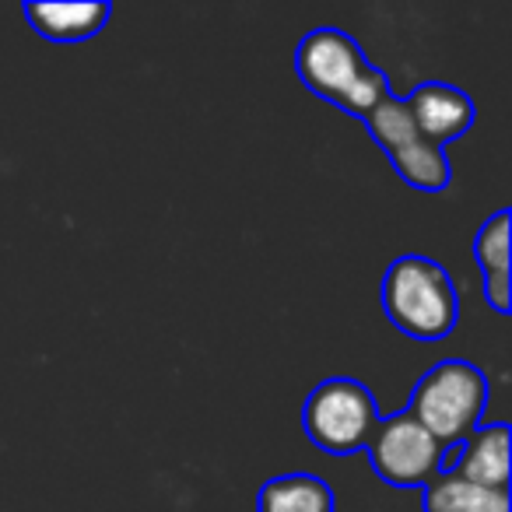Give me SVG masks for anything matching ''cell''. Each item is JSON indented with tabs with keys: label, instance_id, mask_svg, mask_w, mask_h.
<instances>
[{
	"label": "cell",
	"instance_id": "3",
	"mask_svg": "<svg viewBox=\"0 0 512 512\" xmlns=\"http://www.w3.org/2000/svg\"><path fill=\"white\" fill-rule=\"evenodd\" d=\"M484 407H488L484 372L463 358H446L418 379L407 414L439 446H453V442H467L481 428Z\"/></svg>",
	"mask_w": 512,
	"mask_h": 512
},
{
	"label": "cell",
	"instance_id": "1",
	"mask_svg": "<svg viewBox=\"0 0 512 512\" xmlns=\"http://www.w3.org/2000/svg\"><path fill=\"white\" fill-rule=\"evenodd\" d=\"M295 67H299V78L309 92L334 102L358 120H365L372 106L390 95L386 74L372 67L355 39L341 29L309 32L295 50Z\"/></svg>",
	"mask_w": 512,
	"mask_h": 512
},
{
	"label": "cell",
	"instance_id": "7",
	"mask_svg": "<svg viewBox=\"0 0 512 512\" xmlns=\"http://www.w3.org/2000/svg\"><path fill=\"white\" fill-rule=\"evenodd\" d=\"M407 113H411L418 134L428 144H439L446 148V141H456L470 130L474 123V102L467 92L453 85H442V81H428L411 92V99H404Z\"/></svg>",
	"mask_w": 512,
	"mask_h": 512
},
{
	"label": "cell",
	"instance_id": "6",
	"mask_svg": "<svg viewBox=\"0 0 512 512\" xmlns=\"http://www.w3.org/2000/svg\"><path fill=\"white\" fill-rule=\"evenodd\" d=\"M376 474L397 488H425L435 474H442L446 446L432 439L407 411L393 418H379L376 432L365 442Z\"/></svg>",
	"mask_w": 512,
	"mask_h": 512
},
{
	"label": "cell",
	"instance_id": "8",
	"mask_svg": "<svg viewBox=\"0 0 512 512\" xmlns=\"http://www.w3.org/2000/svg\"><path fill=\"white\" fill-rule=\"evenodd\" d=\"M109 11L113 8L106 0H67V4L32 0L25 4V18L32 22V29L53 43H81V39L99 36L109 22Z\"/></svg>",
	"mask_w": 512,
	"mask_h": 512
},
{
	"label": "cell",
	"instance_id": "2",
	"mask_svg": "<svg viewBox=\"0 0 512 512\" xmlns=\"http://www.w3.org/2000/svg\"><path fill=\"white\" fill-rule=\"evenodd\" d=\"M383 309L400 334L442 341L460 320V295L442 264L428 256H400L383 278Z\"/></svg>",
	"mask_w": 512,
	"mask_h": 512
},
{
	"label": "cell",
	"instance_id": "11",
	"mask_svg": "<svg viewBox=\"0 0 512 512\" xmlns=\"http://www.w3.org/2000/svg\"><path fill=\"white\" fill-rule=\"evenodd\" d=\"M256 512H334V491L323 477L281 474L260 488Z\"/></svg>",
	"mask_w": 512,
	"mask_h": 512
},
{
	"label": "cell",
	"instance_id": "10",
	"mask_svg": "<svg viewBox=\"0 0 512 512\" xmlns=\"http://www.w3.org/2000/svg\"><path fill=\"white\" fill-rule=\"evenodd\" d=\"M509 211L491 214L474 239L477 267L484 274V299L495 313H509Z\"/></svg>",
	"mask_w": 512,
	"mask_h": 512
},
{
	"label": "cell",
	"instance_id": "12",
	"mask_svg": "<svg viewBox=\"0 0 512 512\" xmlns=\"http://www.w3.org/2000/svg\"><path fill=\"white\" fill-rule=\"evenodd\" d=\"M509 491L481 488L446 470L425 484V512H509Z\"/></svg>",
	"mask_w": 512,
	"mask_h": 512
},
{
	"label": "cell",
	"instance_id": "5",
	"mask_svg": "<svg viewBox=\"0 0 512 512\" xmlns=\"http://www.w3.org/2000/svg\"><path fill=\"white\" fill-rule=\"evenodd\" d=\"M365 127L376 137L379 148L390 155L393 172H397L407 186L425 190V193H439L449 186L446 148L428 144L425 137L418 134L404 99H393V95L379 99L376 106H372V113L365 116Z\"/></svg>",
	"mask_w": 512,
	"mask_h": 512
},
{
	"label": "cell",
	"instance_id": "4",
	"mask_svg": "<svg viewBox=\"0 0 512 512\" xmlns=\"http://www.w3.org/2000/svg\"><path fill=\"white\" fill-rule=\"evenodd\" d=\"M306 435L330 456H351L365 449L379 425V407L358 379L334 376L320 383L302 411Z\"/></svg>",
	"mask_w": 512,
	"mask_h": 512
},
{
	"label": "cell",
	"instance_id": "9",
	"mask_svg": "<svg viewBox=\"0 0 512 512\" xmlns=\"http://www.w3.org/2000/svg\"><path fill=\"white\" fill-rule=\"evenodd\" d=\"M509 446L512 435L505 425H484L463 442L460 460H453V474L474 481L481 488L509 491Z\"/></svg>",
	"mask_w": 512,
	"mask_h": 512
}]
</instances>
